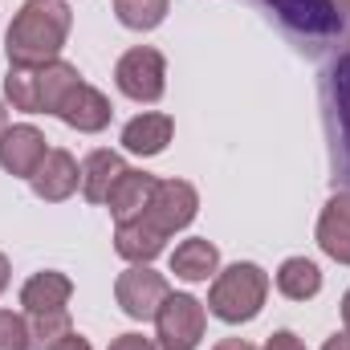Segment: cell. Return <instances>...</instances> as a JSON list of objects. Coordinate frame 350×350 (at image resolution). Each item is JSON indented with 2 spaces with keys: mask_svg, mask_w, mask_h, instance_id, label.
Listing matches in <instances>:
<instances>
[{
  "mask_svg": "<svg viewBox=\"0 0 350 350\" xmlns=\"http://www.w3.org/2000/svg\"><path fill=\"white\" fill-rule=\"evenodd\" d=\"M70 25H74V12L66 0H25L4 33L8 66L29 70V66L57 62V53L70 37Z\"/></svg>",
  "mask_w": 350,
  "mask_h": 350,
  "instance_id": "6da1fadb",
  "label": "cell"
},
{
  "mask_svg": "<svg viewBox=\"0 0 350 350\" xmlns=\"http://www.w3.org/2000/svg\"><path fill=\"white\" fill-rule=\"evenodd\" d=\"M78 86H82L78 66L57 57V62L29 66V70L12 66L4 78V98L12 102V110H25V114H57Z\"/></svg>",
  "mask_w": 350,
  "mask_h": 350,
  "instance_id": "7a4b0ae2",
  "label": "cell"
},
{
  "mask_svg": "<svg viewBox=\"0 0 350 350\" xmlns=\"http://www.w3.org/2000/svg\"><path fill=\"white\" fill-rule=\"evenodd\" d=\"M265 297H269V273L253 261H237L224 273H216V281L208 289V310L220 322L241 326V322H253L261 314Z\"/></svg>",
  "mask_w": 350,
  "mask_h": 350,
  "instance_id": "3957f363",
  "label": "cell"
},
{
  "mask_svg": "<svg viewBox=\"0 0 350 350\" xmlns=\"http://www.w3.org/2000/svg\"><path fill=\"white\" fill-rule=\"evenodd\" d=\"M114 86L135 102H159L167 90V62L151 45H135L114 66Z\"/></svg>",
  "mask_w": 350,
  "mask_h": 350,
  "instance_id": "277c9868",
  "label": "cell"
},
{
  "mask_svg": "<svg viewBox=\"0 0 350 350\" xmlns=\"http://www.w3.org/2000/svg\"><path fill=\"white\" fill-rule=\"evenodd\" d=\"M159 350H196L204 338V306L191 293H167L155 314Z\"/></svg>",
  "mask_w": 350,
  "mask_h": 350,
  "instance_id": "5b68a950",
  "label": "cell"
},
{
  "mask_svg": "<svg viewBox=\"0 0 350 350\" xmlns=\"http://www.w3.org/2000/svg\"><path fill=\"white\" fill-rule=\"evenodd\" d=\"M167 293H172V289H167V277L155 273L151 265H131V269L118 273V281H114V297H118L122 314L135 318V322L155 318L159 306L167 301Z\"/></svg>",
  "mask_w": 350,
  "mask_h": 350,
  "instance_id": "8992f818",
  "label": "cell"
},
{
  "mask_svg": "<svg viewBox=\"0 0 350 350\" xmlns=\"http://www.w3.org/2000/svg\"><path fill=\"white\" fill-rule=\"evenodd\" d=\"M196 212H200V196H196V187L187 179H159L155 183V196H151V204H147L143 216L163 237H172V232L187 228L196 220Z\"/></svg>",
  "mask_w": 350,
  "mask_h": 350,
  "instance_id": "52a82bcc",
  "label": "cell"
},
{
  "mask_svg": "<svg viewBox=\"0 0 350 350\" xmlns=\"http://www.w3.org/2000/svg\"><path fill=\"white\" fill-rule=\"evenodd\" d=\"M45 155H49L45 135L37 126H29V122L8 126L0 135V167L8 175H16V179H33V172L45 163Z\"/></svg>",
  "mask_w": 350,
  "mask_h": 350,
  "instance_id": "ba28073f",
  "label": "cell"
},
{
  "mask_svg": "<svg viewBox=\"0 0 350 350\" xmlns=\"http://www.w3.org/2000/svg\"><path fill=\"white\" fill-rule=\"evenodd\" d=\"M29 183H33L37 200H45V204H62V200H70V196L78 191V183H82V167H78V159H74L70 151L49 147L45 163L33 172Z\"/></svg>",
  "mask_w": 350,
  "mask_h": 350,
  "instance_id": "9c48e42d",
  "label": "cell"
},
{
  "mask_svg": "<svg viewBox=\"0 0 350 350\" xmlns=\"http://www.w3.org/2000/svg\"><path fill=\"white\" fill-rule=\"evenodd\" d=\"M281 21L297 33H310V37H330L342 29V16L334 8V0H273Z\"/></svg>",
  "mask_w": 350,
  "mask_h": 350,
  "instance_id": "30bf717a",
  "label": "cell"
},
{
  "mask_svg": "<svg viewBox=\"0 0 350 350\" xmlns=\"http://www.w3.org/2000/svg\"><path fill=\"white\" fill-rule=\"evenodd\" d=\"M110 98L102 94V90L94 86H82L74 90L70 98H66V106L57 110V118L66 122V126H74V131H82V135H98V131H106L110 126Z\"/></svg>",
  "mask_w": 350,
  "mask_h": 350,
  "instance_id": "8fae6325",
  "label": "cell"
},
{
  "mask_svg": "<svg viewBox=\"0 0 350 350\" xmlns=\"http://www.w3.org/2000/svg\"><path fill=\"white\" fill-rule=\"evenodd\" d=\"M74 297V281L57 269H45V273H33L25 285H21V306L25 314H57L66 310Z\"/></svg>",
  "mask_w": 350,
  "mask_h": 350,
  "instance_id": "7c38bea8",
  "label": "cell"
},
{
  "mask_svg": "<svg viewBox=\"0 0 350 350\" xmlns=\"http://www.w3.org/2000/svg\"><path fill=\"white\" fill-rule=\"evenodd\" d=\"M163 245H167V237H163V232H159L147 216L118 220V232H114V253H118L122 261L147 265V261H155V257L163 253Z\"/></svg>",
  "mask_w": 350,
  "mask_h": 350,
  "instance_id": "4fadbf2b",
  "label": "cell"
},
{
  "mask_svg": "<svg viewBox=\"0 0 350 350\" xmlns=\"http://www.w3.org/2000/svg\"><path fill=\"white\" fill-rule=\"evenodd\" d=\"M318 245L326 257L350 265V191H338L318 216Z\"/></svg>",
  "mask_w": 350,
  "mask_h": 350,
  "instance_id": "5bb4252c",
  "label": "cell"
},
{
  "mask_svg": "<svg viewBox=\"0 0 350 350\" xmlns=\"http://www.w3.org/2000/svg\"><path fill=\"white\" fill-rule=\"evenodd\" d=\"M175 135V122L172 114H159V110H147V114H139V118H131L126 126H122V147L131 151V155H159V151H167V143H172Z\"/></svg>",
  "mask_w": 350,
  "mask_h": 350,
  "instance_id": "9a60e30c",
  "label": "cell"
},
{
  "mask_svg": "<svg viewBox=\"0 0 350 350\" xmlns=\"http://www.w3.org/2000/svg\"><path fill=\"white\" fill-rule=\"evenodd\" d=\"M155 183H159L155 175L126 167V172L118 175V183L110 187V196H106L110 216H114V220H135V216H143L147 204H151V196H155Z\"/></svg>",
  "mask_w": 350,
  "mask_h": 350,
  "instance_id": "2e32d148",
  "label": "cell"
},
{
  "mask_svg": "<svg viewBox=\"0 0 350 350\" xmlns=\"http://www.w3.org/2000/svg\"><path fill=\"white\" fill-rule=\"evenodd\" d=\"M122 172H126V163L118 151H90L86 163H82V196L90 204H106L110 187L118 183Z\"/></svg>",
  "mask_w": 350,
  "mask_h": 350,
  "instance_id": "e0dca14e",
  "label": "cell"
},
{
  "mask_svg": "<svg viewBox=\"0 0 350 350\" xmlns=\"http://www.w3.org/2000/svg\"><path fill=\"white\" fill-rule=\"evenodd\" d=\"M216 269H220V249L204 237L183 241L172 253V273L183 281H208V277H216Z\"/></svg>",
  "mask_w": 350,
  "mask_h": 350,
  "instance_id": "ac0fdd59",
  "label": "cell"
},
{
  "mask_svg": "<svg viewBox=\"0 0 350 350\" xmlns=\"http://www.w3.org/2000/svg\"><path fill=\"white\" fill-rule=\"evenodd\" d=\"M277 289L289 301H310L322 289V269L310 261V257H289V261H281V269H277Z\"/></svg>",
  "mask_w": 350,
  "mask_h": 350,
  "instance_id": "d6986e66",
  "label": "cell"
},
{
  "mask_svg": "<svg viewBox=\"0 0 350 350\" xmlns=\"http://www.w3.org/2000/svg\"><path fill=\"white\" fill-rule=\"evenodd\" d=\"M167 8H172V0H114V16H118V25L139 29V33L163 25Z\"/></svg>",
  "mask_w": 350,
  "mask_h": 350,
  "instance_id": "ffe728a7",
  "label": "cell"
},
{
  "mask_svg": "<svg viewBox=\"0 0 350 350\" xmlns=\"http://www.w3.org/2000/svg\"><path fill=\"white\" fill-rule=\"evenodd\" d=\"M70 330H74L70 310H57V314H29V350H49L53 342H62Z\"/></svg>",
  "mask_w": 350,
  "mask_h": 350,
  "instance_id": "44dd1931",
  "label": "cell"
},
{
  "mask_svg": "<svg viewBox=\"0 0 350 350\" xmlns=\"http://www.w3.org/2000/svg\"><path fill=\"white\" fill-rule=\"evenodd\" d=\"M0 350H29V322L12 310H0Z\"/></svg>",
  "mask_w": 350,
  "mask_h": 350,
  "instance_id": "7402d4cb",
  "label": "cell"
},
{
  "mask_svg": "<svg viewBox=\"0 0 350 350\" xmlns=\"http://www.w3.org/2000/svg\"><path fill=\"white\" fill-rule=\"evenodd\" d=\"M106 350H159V347L151 338H143V334H118Z\"/></svg>",
  "mask_w": 350,
  "mask_h": 350,
  "instance_id": "603a6c76",
  "label": "cell"
},
{
  "mask_svg": "<svg viewBox=\"0 0 350 350\" xmlns=\"http://www.w3.org/2000/svg\"><path fill=\"white\" fill-rule=\"evenodd\" d=\"M265 350H306V342H301L293 330H277V334L265 342Z\"/></svg>",
  "mask_w": 350,
  "mask_h": 350,
  "instance_id": "cb8c5ba5",
  "label": "cell"
},
{
  "mask_svg": "<svg viewBox=\"0 0 350 350\" xmlns=\"http://www.w3.org/2000/svg\"><path fill=\"white\" fill-rule=\"evenodd\" d=\"M49 350H94V347H90V342L82 338V334H78V330H70V334H66L62 342H53Z\"/></svg>",
  "mask_w": 350,
  "mask_h": 350,
  "instance_id": "d4e9b609",
  "label": "cell"
},
{
  "mask_svg": "<svg viewBox=\"0 0 350 350\" xmlns=\"http://www.w3.org/2000/svg\"><path fill=\"white\" fill-rule=\"evenodd\" d=\"M322 350H350V330H338L334 338H326V347Z\"/></svg>",
  "mask_w": 350,
  "mask_h": 350,
  "instance_id": "484cf974",
  "label": "cell"
},
{
  "mask_svg": "<svg viewBox=\"0 0 350 350\" xmlns=\"http://www.w3.org/2000/svg\"><path fill=\"white\" fill-rule=\"evenodd\" d=\"M212 350H257L253 342H245V338H224V342H216Z\"/></svg>",
  "mask_w": 350,
  "mask_h": 350,
  "instance_id": "4316f807",
  "label": "cell"
},
{
  "mask_svg": "<svg viewBox=\"0 0 350 350\" xmlns=\"http://www.w3.org/2000/svg\"><path fill=\"white\" fill-rule=\"evenodd\" d=\"M8 277H12V269H8V257L0 253V293L8 289Z\"/></svg>",
  "mask_w": 350,
  "mask_h": 350,
  "instance_id": "83f0119b",
  "label": "cell"
},
{
  "mask_svg": "<svg viewBox=\"0 0 350 350\" xmlns=\"http://www.w3.org/2000/svg\"><path fill=\"white\" fill-rule=\"evenodd\" d=\"M342 326L350 330V289H347V297H342Z\"/></svg>",
  "mask_w": 350,
  "mask_h": 350,
  "instance_id": "f1b7e54d",
  "label": "cell"
},
{
  "mask_svg": "<svg viewBox=\"0 0 350 350\" xmlns=\"http://www.w3.org/2000/svg\"><path fill=\"white\" fill-rule=\"evenodd\" d=\"M334 8H338V16H342V21H350V0H334Z\"/></svg>",
  "mask_w": 350,
  "mask_h": 350,
  "instance_id": "f546056e",
  "label": "cell"
},
{
  "mask_svg": "<svg viewBox=\"0 0 350 350\" xmlns=\"http://www.w3.org/2000/svg\"><path fill=\"white\" fill-rule=\"evenodd\" d=\"M8 131V110H4V102H0V135Z\"/></svg>",
  "mask_w": 350,
  "mask_h": 350,
  "instance_id": "4dcf8cb0",
  "label": "cell"
}]
</instances>
